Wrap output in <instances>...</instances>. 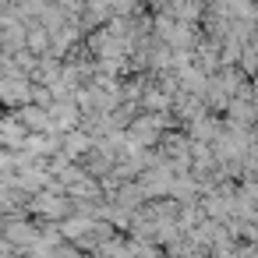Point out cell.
Segmentation results:
<instances>
[{
  "label": "cell",
  "instance_id": "cell-1",
  "mask_svg": "<svg viewBox=\"0 0 258 258\" xmlns=\"http://www.w3.org/2000/svg\"><path fill=\"white\" fill-rule=\"evenodd\" d=\"M53 117H60V114H53ZM64 117H75V110H71V106H67V110H64ZM57 124H60V128H67L71 121H57Z\"/></svg>",
  "mask_w": 258,
  "mask_h": 258
}]
</instances>
